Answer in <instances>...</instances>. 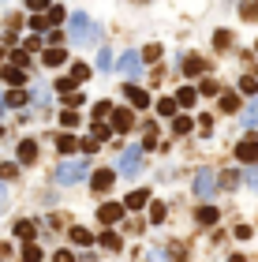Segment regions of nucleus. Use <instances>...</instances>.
Segmentation results:
<instances>
[{
  "instance_id": "obj_40",
  "label": "nucleus",
  "mask_w": 258,
  "mask_h": 262,
  "mask_svg": "<svg viewBox=\"0 0 258 262\" xmlns=\"http://www.w3.org/2000/svg\"><path fill=\"white\" fill-rule=\"evenodd\" d=\"M52 262H75V255H71V251H56V255H52Z\"/></svg>"
},
{
  "instance_id": "obj_24",
  "label": "nucleus",
  "mask_w": 258,
  "mask_h": 262,
  "mask_svg": "<svg viewBox=\"0 0 258 262\" xmlns=\"http://www.w3.org/2000/svg\"><path fill=\"white\" fill-rule=\"evenodd\" d=\"M15 236L19 240H34V225H30V221H19V225H15Z\"/></svg>"
},
{
  "instance_id": "obj_16",
  "label": "nucleus",
  "mask_w": 258,
  "mask_h": 262,
  "mask_svg": "<svg viewBox=\"0 0 258 262\" xmlns=\"http://www.w3.org/2000/svg\"><path fill=\"white\" fill-rule=\"evenodd\" d=\"M4 83H11V86H19V83H26V75H23V68H4Z\"/></svg>"
},
{
  "instance_id": "obj_32",
  "label": "nucleus",
  "mask_w": 258,
  "mask_h": 262,
  "mask_svg": "<svg viewBox=\"0 0 258 262\" xmlns=\"http://www.w3.org/2000/svg\"><path fill=\"white\" fill-rule=\"evenodd\" d=\"M34 102H38V105H49V102H52V94L45 90V86H38V90H34Z\"/></svg>"
},
{
  "instance_id": "obj_33",
  "label": "nucleus",
  "mask_w": 258,
  "mask_h": 262,
  "mask_svg": "<svg viewBox=\"0 0 258 262\" xmlns=\"http://www.w3.org/2000/svg\"><path fill=\"white\" fill-rule=\"evenodd\" d=\"M56 90H60V94H71V90H75V83H71V75L56 79Z\"/></svg>"
},
{
  "instance_id": "obj_31",
  "label": "nucleus",
  "mask_w": 258,
  "mask_h": 262,
  "mask_svg": "<svg viewBox=\"0 0 258 262\" xmlns=\"http://www.w3.org/2000/svg\"><path fill=\"white\" fill-rule=\"evenodd\" d=\"M101 244H105L108 251H120V236H116V232H105V236H101Z\"/></svg>"
},
{
  "instance_id": "obj_36",
  "label": "nucleus",
  "mask_w": 258,
  "mask_h": 262,
  "mask_svg": "<svg viewBox=\"0 0 258 262\" xmlns=\"http://www.w3.org/2000/svg\"><path fill=\"white\" fill-rule=\"evenodd\" d=\"M15 172H19V165H15V161H8V165H0V176H4V180H11Z\"/></svg>"
},
{
  "instance_id": "obj_46",
  "label": "nucleus",
  "mask_w": 258,
  "mask_h": 262,
  "mask_svg": "<svg viewBox=\"0 0 258 262\" xmlns=\"http://www.w3.org/2000/svg\"><path fill=\"white\" fill-rule=\"evenodd\" d=\"M228 262H243V255H232V259H228Z\"/></svg>"
},
{
  "instance_id": "obj_48",
  "label": "nucleus",
  "mask_w": 258,
  "mask_h": 262,
  "mask_svg": "<svg viewBox=\"0 0 258 262\" xmlns=\"http://www.w3.org/2000/svg\"><path fill=\"white\" fill-rule=\"evenodd\" d=\"M0 109H4V98H0Z\"/></svg>"
},
{
  "instance_id": "obj_34",
  "label": "nucleus",
  "mask_w": 258,
  "mask_h": 262,
  "mask_svg": "<svg viewBox=\"0 0 258 262\" xmlns=\"http://www.w3.org/2000/svg\"><path fill=\"white\" fill-rule=\"evenodd\" d=\"M240 90H243V94H255V90H258V83H255L251 75H243V79H240Z\"/></svg>"
},
{
  "instance_id": "obj_27",
  "label": "nucleus",
  "mask_w": 258,
  "mask_h": 262,
  "mask_svg": "<svg viewBox=\"0 0 258 262\" xmlns=\"http://www.w3.org/2000/svg\"><path fill=\"white\" fill-rule=\"evenodd\" d=\"M154 60H161V45H146L142 52V64H154Z\"/></svg>"
},
{
  "instance_id": "obj_29",
  "label": "nucleus",
  "mask_w": 258,
  "mask_h": 262,
  "mask_svg": "<svg viewBox=\"0 0 258 262\" xmlns=\"http://www.w3.org/2000/svg\"><path fill=\"white\" fill-rule=\"evenodd\" d=\"M199 221H202V225H213V221H217V210H213V206H202V210H199Z\"/></svg>"
},
{
  "instance_id": "obj_5",
  "label": "nucleus",
  "mask_w": 258,
  "mask_h": 262,
  "mask_svg": "<svg viewBox=\"0 0 258 262\" xmlns=\"http://www.w3.org/2000/svg\"><path fill=\"white\" fill-rule=\"evenodd\" d=\"M112 68H116L120 75H139L142 71V52H124V56H116Z\"/></svg>"
},
{
  "instance_id": "obj_15",
  "label": "nucleus",
  "mask_w": 258,
  "mask_h": 262,
  "mask_svg": "<svg viewBox=\"0 0 258 262\" xmlns=\"http://www.w3.org/2000/svg\"><path fill=\"white\" fill-rule=\"evenodd\" d=\"M45 68H60V64H64V60H67V52L64 49H45Z\"/></svg>"
},
{
  "instance_id": "obj_43",
  "label": "nucleus",
  "mask_w": 258,
  "mask_h": 262,
  "mask_svg": "<svg viewBox=\"0 0 258 262\" xmlns=\"http://www.w3.org/2000/svg\"><path fill=\"white\" fill-rule=\"evenodd\" d=\"M30 26H34V30H45V26H49V19H42V15H34V19H30Z\"/></svg>"
},
{
  "instance_id": "obj_47",
  "label": "nucleus",
  "mask_w": 258,
  "mask_h": 262,
  "mask_svg": "<svg viewBox=\"0 0 258 262\" xmlns=\"http://www.w3.org/2000/svg\"><path fill=\"white\" fill-rule=\"evenodd\" d=\"M0 210H4V187H0Z\"/></svg>"
},
{
  "instance_id": "obj_35",
  "label": "nucleus",
  "mask_w": 258,
  "mask_h": 262,
  "mask_svg": "<svg viewBox=\"0 0 258 262\" xmlns=\"http://www.w3.org/2000/svg\"><path fill=\"white\" fill-rule=\"evenodd\" d=\"M228 42H232V38H228V30H217V38H213L217 49H228Z\"/></svg>"
},
{
  "instance_id": "obj_1",
  "label": "nucleus",
  "mask_w": 258,
  "mask_h": 262,
  "mask_svg": "<svg viewBox=\"0 0 258 262\" xmlns=\"http://www.w3.org/2000/svg\"><path fill=\"white\" fill-rule=\"evenodd\" d=\"M71 42L75 45H98L101 42V26L90 23V15L75 11V15H71Z\"/></svg>"
},
{
  "instance_id": "obj_49",
  "label": "nucleus",
  "mask_w": 258,
  "mask_h": 262,
  "mask_svg": "<svg viewBox=\"0 0 258 262\" xmlns=\"http://www.w3.org/2000/svg\"><path fill=\"white\" fill-rule=\"evenodd\" d=\"M0 135H4V127H0Z\"/></svg>"
},
{
  "instance_id": "obj_10",
  "label": "nucleus",
  "mask_w": 258,
  "mask_h": 262,
  "mask_svg": "<svg viewBox=\"0 0 258 262\" xmlns=\"http://www.w3.org/2000/svg\"><path fill=\"white\" fill-rule=\"evenodd\" d=\"M90 187L98 195H105L108 187H112V169H98V172H94V180H90Z\"/></svg>"
},
{
  "instance_id": "obj_17",
  "label": "nucleus",
  "mask_w": 258,
  "mask_h": 262,
  "mask_svg": "<svg viewBox=\"0 0 258 262\" xmlns=\"http://www.w3.org/2000/svg\"><path fill=\"white\" fill-rule=\"evenodd\" d=\"M86 79H90V68H86L83 60H79V64H71V83H86Z\"/></svg>"
},
{
  "instance_id": "obj_6",
  "label": "nucleus",
  "mask_w": 258,
  "mask_h": 262,
  "mask_svg": "<svg viewBox=\"0 0 258 262\" xmlns=\"http://www.w3.org/2000/svg\"><path fill=\"white\" fill-rule=\"evenodd\" d=\"M236 161H243V165H255V161H258V139H243V143L236 146Z\"/></svg>"
},
{
  "instance_id": "obj_38",
  "label": "nucleus",
  "mask_w": 258,
  "mask_h": 262,
  "mask_svg": "<svg viewBox=\"0 0 258 262\" xmlns=\"http://www.w3.org/2000/svg\"><path fill=\"white\" fill-rule=\"evenodd\" d=\"M8 105H26V94L23 90H11L8 94Z\"/></svg>"
},
{
  "instance_id": "obj_3",
  "label": "nucleus",
  "mask_w": 258,
  "mask_h": 262,
  "mask_svg": "<svg viewBox=\"0 0 258 262\" xmlns=\"http://www.w3.org/2000/svg\"><path fill=\"white\" fill-rule=\"evenodd\" d=\"M142 146H131V150H124V157H120V176H139L142 169Z\"/></svg>"
},
{
  "instance_id": "obj_41",
  "label": "nucleus",
  "mask_w": 258,
  "mask_h": 262,
  "mask_svg": "<svg viewBox=\"0 0 258 262\" xmlns=\"http://www.w3.org/2000/svg\"><path fill=\"white\" fill-rule=\"evenodd\" d=\"M98 146H101L98 139H83V154H94V150H98Z\"/></svg>"
},
{
  "instance_id": "obj_8",
  "label": "nucleus",
  "mask_w": 258,
  "mask_h": 262,
  "mask_svg": "<svg viewBox=\"0 0 258 262\" xmlns=\"http://www.w3.org/2000/svg\"><path fill=\"white\" fill-rule=\"evenodd\" d=\"M131 124H135L131 109H112V131H116V135H124V131H127Z\"/></svg>"
},
{
  "instance_id": "obj_37",
  "label": "nucleus",
  "mask_w": 258,
  "mask_h": 262,
  "mask_svg": "<svg viewBox=\"0 0 258 262\" xmlns=\"http://www.w3.org/2000/svg\"><path fill=\"white\" fill-rule=\"evenodd\" d=\"M108 112H112V105H108V102H98V105H94V116H108Z\"/></svg>"
},
{
  "instance_id": "obj_26",
  "label": "nucleus",
  "mask_w": 258,
  "mask_h": 262,
  "mask_svg": "<svg viewBox=\"0 0 258 262\" xmlns=\"http://www.w3.org/2000/svg\"><path fill=\"white\" fill-rule=\"evenodd\" d=\"M176 105H195V90L191 86H183V90L176 94Z\"/></svg>"
},
{
  "instance_id": "obj_11",
  "label": "nucleus",
  "mask_w": 258,
  "mask_h": 262,
  "mask_svg": "<svg viewBox=\"0 0 258 262\" xmlns=\"http://www.w3.org/2000/svg\"><path fill=\"white\" fill-rule=\"evenodd\" d=\"M146 203H150V191L142 187V191H131V195L124 199V210H142Z\"/></svg>"
},
{
  "instance_id": "obj_18",
  "label": "nucleus",
  "mask_w": 258,
  "mask_h": 262,
  "mask_svg": "<svg viewBox=\"0 0 258 262\" xmlns=\"http://www.w3.org/2000/svg\"><path fill=\"white\" fill-rule=\"evenodd\" d=\"M75 146H79V139H75V135H60V139H56V150H60V154H71Z\"/></svg>"
},
{
  "instance_id": "obj_13",
  "label": "nucleus",
  "mask_w": 258,
  "mask_h": 262,
  "mask_svg": "<svg viewBox=\"0 0 258 262\" xmlns=\"http://www.w3.org/2000/svg\"><path fill=\"white\" fill-rule=\"evenodd\" d=\"M19 161H23V165H30V161H38V143H30V139H23V143H19Z\"/></svg>"
},
{
  "instance_id": "obj_14",
  "label": "nucleus",
  "mask_w": 258,
  "mask_h": 262,
  "mask_svg": "<svg viewBox=\"0 0 258 262\" xmlns=\"http://www.w3.org/2000/svg\"><path fill=\"white\" fill-rule=\"evenodd\" d=\"M67 236H71V244H79V247H86V244H94V236L86 232L83 225H75V228H67Z\"/></svg>"
},
{
  "instance_id": "obj_4",
  "label": "nucleus",
  "mask_w": 258,
  "mask_h": 262,
  "mask_svg": "<svg viewBox=\"0 0 258 262\" xmlns=\"http://www.w3.org/2000/svg\"><path fill=\"white\" fill-rule=\"evenodd\" d=\"M191 187H195V195H199L202 203H206L209 195L217 191V172H213V169H202L199 176H195V184H191Z\"/></svg>"
},
{
  "instance_id": "obj_30",
  "label": "nucleus",
  "mask_w": 258,
  "mask_h": 262,
  "mask_svg": "<svg viewBox=\"0 0 258 262\" xmlns=\"http://www.w3.org/2000/svg\"><path fill=\"white\" fill-rule=\"evenodd\" d=\"M112 64H116V60H112V52L105 49V52L98 56V68H101V71H112Z\"/></svg>"
},
{
  "instance_id": "obj_25",
  "label": "nucleus",
  "mask_w": 258,
  "mask_h": 262,
  "mask_svg": "<svg viewBox=\"0 0 258 262\" xmlns=\"http://www.w3.org/2000/svg\"><path fill=\"white\" fill-rule=\"evenodd\" d=\"M183 71H187V75H199V71H202V60L199 56H187V60H183Z\"/></svg>"
},
{
  "instance_id": "obj_20",
  "label": "nucleus",
  "mask_w": 258,
  "mask_h": 262,
  "mask_svg": "<svg viewBox=\"0 0 258 262\" xmlns=\"http://www.w3.org/2000/svg\"><path fill=\"white\" fill-rule=\"evenodd\" d=\"M60 124H64L67 131H71V127H79V112H75V109H64V112H60Z\"/></svg>"
},
{
  "instance_id": "obj_42",
  "label": "nucleus",
  "mask_w": 258,
  "mask_h": 262,
  "mask_svg": "<svg viewBox=\"0 0 258 262\" xmlns=\"http://www.w3.org/2000/svg\"><path fill=\"white\" fill-rule=\"evenodd\" d=\"M247 187H255V191H258V165L247 172Z\"/></svg>"
},
{
  "instance_id": "obj_23",
  "label": "nucleus",
  "mask_w": 258,
  "mask_h": 262,
  "mask_svg": "<svg viewBox=\"0 0 258 262\" xmlns=\"http://www.w3.org/2000/svg\"><path fill=\"white\" fill-rule=\"evenodd\" d=\"M172 131L176 135H187V131H191V120L187 116H172Z\"/></svg>"
},
{
  "instance_id": "obj_2",
  "label": "nucleus",
  "mask_w": 258,
  "mask_h": 262,
  "mask_svg": "<svg viewBox=\"0 0 258 262\" xmlns=\"http://www.w3.org/2000/svg\"><path fill=\"white\" fill-rule=\"evenodd\" d=\"M90 176V161L79 157V161H64L56 169V184L60 187H71V184H83V180Z\"/></svg>"
},
{
  "instance_id": "obj_7",
  "label": "nucleus",
  "mask_w": 258,
  "mask_h": 262,
  "mask_svg": "<svg viewBox=\"0 0 258 262\" xmlns=\"http://www.w3.org/2000/svg\"><path fill=\"white\" fill-rule=\"evenodd\" d=\"M124 94H127V102H131L135 109H146V105H150V94L142 90V86H135V83H127V86H124Z\"/></svg>"
},
{
  "instance_id": "obj_28",
  "label": "nucleus",
  "mask_w": 258,
  "mask_h": 262,
  "mask_svg": "<svg viewBox=\"0 0 258 262\" xmlns=\"http://www.w3.org/2000/svg\"><path fill=\"white\" fill-rule=\"evenodd\" d=\"M23 262H42V247L26 244V251H23Z\"/></svg>"
},
{
  "instance_id": "obj_12",
  "label": "nucleus",
  "mask_w": 258,
  "mask_h": 262,
  "mask_svg": "<svg viewBox=\"0 0 258 262\" xmlns=\"http://www.w3.org/2000/svg\"><path fill=\"white\" fill-rule=\"evenodd\" d=\"M240 127H258V98L240 112Z\"/></svg>"
},
{
  "instance_id": "obj_22",
  "label": "nucleus",
  "mask_w": 258,
  "mask_h": 262,
  "mask_svg": "<svg viewBox=\"0 0 258 262\" xmlns=\"http://www.w3.org/2000/svg\"><path fill=\"white\" fill-rule=\"evenodd\" d=\"M221 109H225V112H236V109H240V98H236V94H221Z\"/></svg>"
},
{
  "instance_id": "obj_21",
  "label": "nucleus",
  "mask_w": 258,
  "mask_h": 262,
  "mask_svg": "<svg viewBox=\"0 0 258 262\" xmlns=\"http://www.w3.org/2000/svg\"><path fill=\"white\" fill-rule=\"evenodd\" d=\"M176 109H180V105H176L172 98H161V102H157V112H161V116H176Z\"/></svg>"
},
{
  "instance_id": "obj_9",
  "label": "nucleus",
  "mask_w": 258,
  "mask_h": 262,
  "mask_svg": "<svg viewBox=\"0 0 258 262\" xmlns=\"http://www.w3.org/2000/svg\"><path fill=\"white\" fill-rule=\"evenodd\" d=\"M98 217L105 221V225H116V221L124 217V206H120V203H105V206L98 210Z\"/></svg>"
},
{
  "instance_id": "obj_39",
  "label": "nucleus",
  "mask_w": 258,
  "mask_h": 262,
  "mask_svg": "<svg viewBox=\"0 0 258 262\" xmlns=\"http://www.w3.org/2000/svg\"><path fill=\"white\" fill-rule=\"evenodd\" d=\"M60 19H64V8H60V4H52V8H49V23H60Z\"/></svg>"
},
{
  "instance_id": "obj_19",
  "label": "nucleus",
  "mask_w": 258,
  "mask_h": 262,
  "mask_svg": "<svg viewBox=\"0 0 258 262\" xmlns=\"http://www.w3.org/2000/svg\"><path fill=\"white\" fill-rule=\"evenodd\" d=\"M165 217H168V206H165V203H154V206H150V221H154V225H161Z\"/></svg>"
},
{
  "instance_id": "obj_45",
  "label": "nucleus",
  "mask_w": 258,
  "mask_h": 262,
  "mask_svg": "<svg viewBox=\"0 0 258 262\" xmlns=\"http://www.w3.org/2000/svg\"><path fill=\"white\" fill-rule=\"evenodd\" d=\"M150 262H168V259H165L161 251H154V255H150Z\"/></svg>"
},
{
  "instance_id": "obj_44",
  "label": "nucleus",
  "mask_w": 258,
  "mask_h": 262,
  "mask_svg": "<svg viewBox=\"0 0 258 262\" xmlns=\"http://www.w3.org/2000/svg\"><path fill=\"white\" fill-rule=\"evenodd\" d=\"M45 4H49V0H26V8H34V11H42Z\"/></svg>"
}]
</instances>
